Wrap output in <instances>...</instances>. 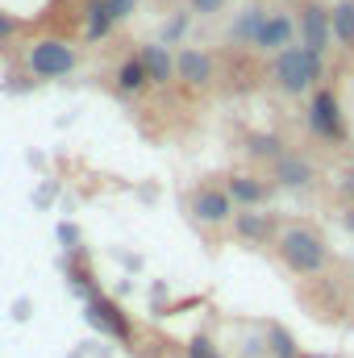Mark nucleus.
<instances>
[{
    "label": "nucleus",
    "mask_w": 354,
    "mask_h": 358,
    "mask_svg": "<svg viewBox=\"0 0 354 358\" xmlns=\"http://www.w3.org/2000/svg\"><path fill=\"white\" fill-rule=\"evenodd\" d=\"M187 358H221V355H217V350H213V346H208L204 338H196V342L187 346Z\"/></svg>",
    "instance_id": "4be33fe9"
},
{
    "label": "nucleus",
    "mask_w": 354,
    "mask_h": 358,
    "mask_svg": "<svg viewBox=\"0 0 354 358\" xmlns=\"http://www.w3.org/2000/svg\"><path fill=\"white\" fill-rule=\"evenodd\" d=\"M113 25H117V21H113V13L104 8V0H84V38H88V42L108 38Z\"/></svg>",
    "instance_id": "ddd939ff"
},
{
    "label": "nucleus",
    "mask_w": 354,
    "mask_h": 358,
    "mask_svg": "<svg viewBox=\"0 0 354 358\" xmlns=\"http://www.w3.org/2000/svg\"><path fill=\"white\" fill-rule=\"evenodd\" d=\"M304 121H309V134L317 142H330L338 146L346 138V121H342V104L330 88H317L309 96V108H304Z\"/></svg>",
    "instance_id": "7ed1b4c3"
},
{
    "label": "nucleus",
    "mask_w": 354,
    "mask_h": 358,
    "mask_svg": "<svg viewBox=\"0 0 354 358\" xmlns=\"http://www.w3.org/2000/svg\"><path fill=\"white\" fill-rule=\"evenodd\" d=\"M225 192H229L234 204L259 208V204H267V200L275 196V183H267V179L255 176V171H234V176H225Z\"/></svg>",
    "instance_id": "1a4fd4ad"
},
{
    "label": "nucleus",
    "mask_w": 354,
    "mask_h": 358,
    "mask_svg": "<svg viewBox=\"0 0 354 358\" xmlns=\"http://www.w3.org/2000/svg\"><path fill=\"white\" fill-rule=\"evenodd\" d=\"M300 46L313 50V55H325L330 50V38H334V25H330V8H321L317 0H309L300 8Z\"/></svg>",
    "instance_id": "0eeeda50"
},
{
    "label": "nucleus",
    "mask_w": 354,
    "mask_h": 358,
    "mask_svg": "<svg viewBox=\"0 0 354 358\" xmlns=\"http://www.w3.org/2000/svg\"><path fill=\"white\" fill-rule=\"evenodd\" d=\"M176 80H183V88H192V92H204L213 80H217L213 55L200 50V46H183V50L176 55Z\"/></svg>",
    "instance_id": "423d86ee"
},
{
    "label": "nucleus",
    "mask_w": 354,
    "mask_h": 358,
    "mask_svg": "<svg viewBox=\"0 0 354 358\" xmlns=\"http://www.w3.org/2000/svg\"><path fill=\"white\" fill-rule=\"evenodd\" d=\"M138 63L146 67V80H150L155 88H167V84L176 80V55H171L163 42L142 46V50H138Z\"/></svg>",
    "instance_id": "9b49d317"
},
{
    "label": "nucleus",
    "mask_w": 354,
    "mask_h": 358,
    "mask_svg": "<svg viewBox=\"0 0 354 358\" xmlns=\"http://www.w3.org/2000/svg\"><path fill=\"white\" fill-rule=\"evenodd\" d=\"M187 213L196 225H229L238 213H234V200L225 187L217 183H204V187H192L187 192Z\"/></svg>",
    "instance_id": "20e7f679"
},
{
    "label": "nucleus",
    "mask_w": 354,
    "mask_h": 358,
    "mask_svg": "<svg viewBox=\"0 0 354 358\" xmlns=\"http://www.w3.org/2000/svg\"><path fill=\"white\" fill-rule=\"evenodd\" d=\"M104 8L113 13V21H125V17L138 8V0H104Z\"/></svg>",
    "instance_id": "412c9836"
},
{
    "label": "nucleus",
    "mask_w": 354,
    "mask_h": 358,
    "mask_svg": "<svg viewBox=\"0 0 354 358\" xmlns=\"http://www.w3.org/2000/svg\"><path fill=\"white\" fill-rule=\"evenodd\" d=\"M292 34H296L292 13H267L263 29H259V38H255V50L275 59V55H283V50L292 46Z\"/></svg>",
    "instance_id": "9d476101"
},
{
    "label": "nucleus",
    "mask_w": 354,
    "mask_h": 358,
    "mask_svg": "<svg viewBox=\"0 0 354 358\" xmlns=\"http://www.w3.org/2000/svg\"><path fill=\"white\" fill-rule=\"evenodd\" d=\"M29 71L38 80H59V76H71L76 71V46L59 42V38H42L29 46Z\"/></svg>",
    "instance_id": "39448f33"
},
{
    "label": "nucleus",
    "mask_w": 354,
    "mask_h": 358,
    "mask_svg": "<svg viewBox=\"0 0 354 358\" xmlns=\"http://www.w3.org/2000/svg\"><path fill=\"white\" fill-rule=\"evenodd\" d=\"M242 150L250 155V159H263V163H275L288 146H283V138H275V134H246L242 138Z\"/></svg>",
    "instance_id": "4468645a"
},
{
    "label": "nucleus",
    "mask_w": 354,
    "mask_h": 358,
    "mask_svg": "<svg viewBox=\"0 0 354 358\" xmlns=\"http://www.w3.org/2000/svg\"><path fill=\"white\" fill-rule=\"evenodd\" d=\"M321 67H325L321 55H313L304 46H288L283 55L271 59V80L283 96H300V92H309L321 80Z\"/></svg>",
    "instance_id": "f03ea898"
},
{
    "label": "nucleus",
    "mask_w": 354,
    "mask_h": 358,
    "mask_svg": "<svg viewBox=\"0 0 354 358\" xmlns=\"http://www.w3.org/2000/svg\"><path fill=\"white\" fill-rule=\"evenodd\" d=\"M271 246H275L279 263L292 271V275H321V271L334 263V250H330L325 234L313 229V225H300V221L296 225H283Z\"/></svg>",
    "instance_id": "f257e3e1"
},
{
    "label": "nucleus",
    "mask_w": 354,
    "mask_h": 358,
    "mask_svg": "<svg viewBox=\"0 0 354 358\" xmlns=\"http://www.w3.org/2000/svg\"><path fill=\"white\" fill-rule=\"evenodd\" d=\"M17 29H21V21H17L13 13H0V38H13Z\"/></svg>",
    "instance_id": "5701e85b"
},
{
    "label": "nucleus",
    "mask_w": 354,
    "mask_h": 358,
    "mask_svg": "<svg viewBox=\"0 0 354 358\" xmlns=\"http://www.w3.org/2000/svg\"><path fill=\"white\" fill-rule=\"evenodd\" d=\"M263 21H267V8H259V4H246V8L229 21V42H234V46H255V38H259Z\"/></svg>",
    "instance_id": "f8f14e48"
},
{
    "label": "nucleus",
    "mask_w": 354,
    "mask_h": 358,
    "mask_svg": "<svg viewBox=\"0 0 354 358\" xmlns=\"http://www.w3.org/2000/svg\"><path fill=\"white\" fill-rule=\"evenodd\" d=\"M146 84H150V80H146V67L138 63V55L117 67V92H121V96H138Z\"/></svg>",
    "instance_id": "2eb2a0df"
},
{
    "label": "nucleus",
    "mask_w": 354,
    "mask_h": 358,
    "mask_svg": "<svg viewBox=\"0 0 354 358\" xmlns=\"http://www.w3.org/2000/svg\"><path fill=\"white\" fill-rule=\"evenodd\" d=\"M187 25H192V17H187V13H183V8H179L176 17H171V21H167V25H163V46H167V42H179V38H183V34H187Z\"/></svg>",
    "instance_id": "a211bd4d"
},
{
    "label": "nucleus",
    "mask_w": 354,
    "mask_h": 358,
    "mask_svg": "<svg viewBox=\"0 0 354 358\" xmlns=\"http://www.w3.org/2000/svg\"><path fill=\"white\" fill-rule=\"evenodd\" d=\"M271 179H275V187H283V192H300V187H309L317 171H313V163L300 155V150H283L275 163H271Z\"/></svg>",
    "instance_id": "6e6552de"
},
{
    "label": "nucleus",
    "mask_w": 354,
    "mask_h": 358,
    "mask_svg": "<svg viewBox=\"0 0 354 358\" xmlns=\"http://www.w3.org/2000/svg\"><path fill=\"white\" fill-rule=\"evenodd\" d=\"M271 355L275 358H296V342L283 329H271Z\"/></svg>",
    "instance_id": "6ab92c4d"
},
{
    "label": "nucleus",
    "mask_w": 354,
    "mask_h": 358,
    "mask_svg": "<svg viewBox=\"0 0 354 358\" xmlns=\"http://www.w3.org/2000/svg\"><path fill=\"white\" fill-rule=\"evenodd\" d=\"M234 225H238V234H242V238H250V242H267V238L275 242V234H279L263 213H238V217H234Z\"/></svg>",
    "instance_id": "dca6fc26"
},
{
    "label": "nucleus",
    "mask_w": 354,
    "mask_h": 358,
    "mask_svg": "<svg viewBox=\"0 0 354 358\" xmlns=\"http://www.w3.org/2000/svg\"><path fill=\"white\" fill-rule=\"evenodd\" d=\"M187 4H192L196 17H221L229 8V0H187Z\"/></svg>",
    "instance_id": "aec40b11"
},
{
    "label": "nucleus",
    "mask_w": 354,
    "mask_h": 358,
    "mask_svg": "<svg viewBox=\"0 0 354 358\" xmlns=\"http://www.w3.org/2000/svg\"><path fill=\"white\" fill-rule=\"evenodd\" d=\"M330 25L342 46H354V0H342L338 8H330Z\"/></svg>",
    "instance_id": "f3484780"
},
{
    "label": "nucleus",
    "mask_w": 354,
    "mask_h": 358,
    "mask_svg": "<svg viewBox=\"0 0 354 358\" xmlns=\"http://www.w3.org/2000/svg\"><path fill=\"white\" fill-rule=\"evenodd\" d=\"M342 221H346V229H354V204H346V213H342Z\"/></svg>",
    "instance_id": "b1692460"
}]
</instances>
